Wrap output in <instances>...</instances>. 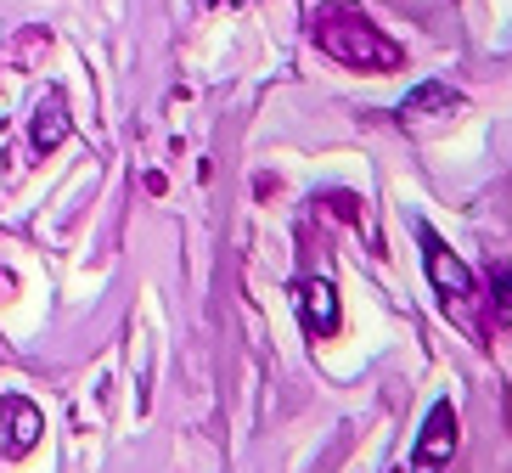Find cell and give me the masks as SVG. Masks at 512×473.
<instances>
[{"label": "cell", "mask_w": 512, "mask_h": 473, "mask_svg": "<svg viewBox=\"0 0 512 473\" xmlns=\"http://www.w3.org/2000/svg\"><path fill=\"white\" fill-rule=\"evenodd\" d=\"M299 321L310 338H332L338 333V293L327 276H304L299 282Z\"/></svg>", "instance_id": "5"}, {"label": "cell", "mask_w": 512, "mask_h": 473, "mask_svg": "<svg viewBox=\"0 0 512 473\" xmlns=\"http://www.w3.org/2000/svg\"><path fill=\"white\" fill-rule=\"evenodd\" d=\"M231 6H242V0H231Z\"/></svg>", "instance_id": "9"}, {"label": "cell", "mask_w": 512, "mask_h": 473, "mask_svg": "<svg viewBox=\"0 0 512 473\" xmlns=\"http://www.w3.org/2000/svg\"><path fill=\"white\" fill-rule=\"evenodd\" d=\"M0 428H6V451L12 457H29L40 434H46V412L23 395H0Z\"/></svg>", "instance_id": "4"}, {"label": "cell", "mask_w": 512, "mask_h": 473, "mask_svg": "<svg viewBox=\"0 0 512 473\" xmlns=\"http://www.w3.org/2000/svg\"><path fill=\"white\" fill-rule=\"evenodd\" d=\"M68 130H74V119H68L62 91H46V96H40V107H34V124H29L34 153H57L62 141H68Z\"/></svg>", "instance_id": "6"}, {"label": "cell", "mask_w": 512, "mask_h": 473, "mask_svg": "<svg viewBox=\"0 0 512 473\" xmlns=\"http://www.w3.org/2000/svg\"><path fill=\"white\" fill-rule=\"evenodd\" d=\"M490 327L512 333V265H490Z\"/></svg>", "instance_id": "8"}, {"label": "cell", "mask_w": 512, "mask_h": 473, "mask_svg": "<svg viewBox=\"0 0 512 473\" xmlns=\"http://www.w3.org/2000/svg\"><path fill=\"white\" fill-rule=\"evenodd\" d=\"M417 243H422V265H428V282H434V288L445 293V305H451V310H467V305H473V293H479V288H473V271H467V265L456 260V254H451L445 243H439V237H434L428 226L417 231Z\"/></svg>", "instance_id": "3"}, {"label": "cell", "mask_w": 512, "mask_h": 473, "mask_svg": "<svg viewBox=\"0 0 512 473\" xmlns=\"http://www.w3.org/2000/svg\"><path fill=\"white\" fill-rule=\"evenodd\" d=\"M456 440H462V423H456V406L451 400H439L428 423H422L417 445H411V473H445L456 457Z\"/></svg>", "instance_id": "2"}, {"label": "cell", "mask_w": 512, "mask_h": 473, "mask_svg": "<svg viewBox=\"0 0 512 473\" xmlns=\"http://www.w3.org/2000/svg\"><path fill=\"white\" fill-rule=\"evenodd\" d=\"M310 40H316L332 62L361 68V74H394V68H406V46L389 40L361 6H321V12L310 17Z\"/></svg>", "instance_id": "1"}, {"label": "cell", "mask_w": 512, "mask_h": 473, "mask_svg": "<svg viewBox=\"0 0 512 473\" xmlns=\"http://www.w3.org/2000/svg\"><path fill=\"white\" fill-rule=\"evenodd\" d=\"M456 107H462L456 91H445V85H417V91L400 102V119L417 124V119H434V113H456Z\"/></svg>", "instance_id": "7"}]
</instances>
